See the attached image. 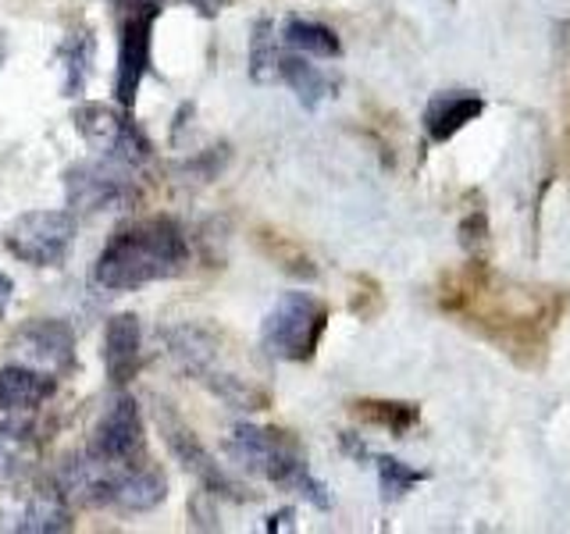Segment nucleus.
I'll use <instances>...</instances> for the list:
<instances>
[{"label":"nucleus","instance_id":"obj_1","mask_svg":"<svg viewBox=\"0 0 570 534\" xmlns=\"http://www.w3.org/2000/svg\"><path fill=\"white\" fill-rule=\"evenodd\" d=\"M435 296L445 314L524 370L546 367L552 332L567 310V296L560 289L503 278L481 260L445 275Z\"/></svg>","mask_w":570,"mask_h":534},{"label":"nucleus","instance_id":"obj_2","mask_svg":"<svg viewBox=\"0 0 570 534\" xmlns=\"http://www.w3.org/2000/svg\"><path fill=\"white\" fill-rule=\"evenodd\" d=\"M189 264L186 231L175 218H142L118 228L94 264V281L107 293H136L150 281H168Z\"/></svg>","mask_w":570,"mask_h":534},{"label":"nucleus","instance_id":"obj_3","mask_svg":"<svg viewBox=\"0 0 570 534\" xmlns=\"http://www.w3.org/2000/svg\"><path fill=\"white\" fill-rule=\"evenodd\" d=\"M225 453L239 463L246 474H257L272 485L303 495L317 510H328L332 498L328 488L307 471V456H303L299 442L289 432L278 427H257V424H236L225 442Z\"/></svg>","mask_w":570,"mask_h":534},{"label":"nucleus","instance_id":"obj_4","mask_svg":"<svg viewBox=\"0 0 570 534\" xmlns=\"http://www.w3.org/2000/svg\"><path fill=\"white\" fill-rule=\"evenodd\" d=\"M165 343H168V353L175 356V364L186 374H193L200 385H207L218 399H225L236 409H264V403H267L264 388L218 367V343H214V335L186 325V328L165 332Z\"/></svg>","mask_w":570,"mask_h":534},{"label":"nucleus","instance_id":"obj_5","mask_svg":"<svg viewBox=\"0 0 570 534\" xmlns=\"http://www.w3.org/2000/svg\"><path fill=\"white\" fill-rule=\"evenodd\" d=\"M328 328V307L311 293H285L272 314L264 317L261 346L275 360L303 364L317 353L321 335Z\"/></svg>","mask_w":570,"mask_h":534},{"label":"nucleus","instance_id":"obj_6","mask_svg":"<svg viewBox=\"0 0 570 534\" xmlns=\"http://www.w3.org/2000/svg\"><path fill=\"white\" fill-rule=\"evenodd\" d=\"M71 125H76L89 147L104 154L107 160H115V165L139 168L150 157V139L142 136L139 125L107 103H79L71 111Z\"/></svg>","mask_w":570,"mask_h":534},{"label":"nucleus","instance_id":"obj_7","mask_svg":"<svg viewBox=\"0 0 570 534\" xmlns=\"http://www.w3.org/2000/svg\"><path fill=\"white\" fill-rule=\"evenodd\" d=\"M76 214L71 210H29L8 228V249L32 267H58L76 243Z\"/></svg>","mask_w":570,"mask_h":534},{"label":"nucleus","instance_id":"obj_8","mask_svg":"<svg viewBox=\"0 0 570 534\" xmlns=\"http://www.w3.org/2000/svg\"><path fill=\"white\" fill-rule=\"evenodd\" d=\"M157 424H160V435H165V445L171 449V456L183 463V467L200 481L210 495L232 498V503H249V498H254V492H246L239 481L222 467V463H214V456L204 449V442L196 438L193 427H186L183 421H178V414L168 403H157Z\"/></svg>","mask_w":570,"mask_h":534},{"label":"nucleus","instance_id":"obj_9","mask_svg":"<svg viewBox=\"0 0 570 534\" xmlns=\"http://www.w3.org/2000/svg\"><path fill=\"white\" fill-rule=\"evenodd\" d=\"M160 4H132L121 22L118 40V68H115V97L125 111H132L139 82L150 76L154 65V22Z\"/></svg>","mask_w":570,"mask_h":534},{"label":"nucleus","instance_id":"obj_10","mask_svg":"<svg viewBox=\"0 0 570 534\" xmlns=\"http://www.w3.org/2000/svg\"><path fill=\"white\" fill-rule=\"evenodd\" d=\"M65 196L71 210L100 214L121 210L136 200L132 178L115 168V160H82L65 171Z\"/></svg>","mask_w":570,"mask_h":534},{"label":"nucleus","instance_id":"obj_11","mask_svg":"<svg viewBox=\"0 0 570 534\" xmlns=\"http://www.w3.org/2000/svg\"><path fill=\"white\" fill-rule=\"evenodd\" d=\"M11 353L18 364L43 370L50 378L53 374H68L76 367V332H71L65 320H53V317L29 320V325L14 332Z\"/></svg>","mask_w":570,"mask_h":534},{"label":"nucleus","instance_id":"obj_12","mask_svg":"<svg viewBox=\"0 0 570 534\" xmlns=\"http://www.w3.org/2000/svg\"><path fill=\"white\" fill-rule=\"evenodd\" d=\"M89 453L107 463H118V467L142 456V417L132 396H118L107 406V414L94 427Z\"/></svg>","mask_w":570,"mask_h":534},{"label":"nucleus","instance_id":"obj_13","mask_svg":"<svg viewBox=\"0 0 570 534\" xmlns=\"http://www.w3.org/2000/svg\"><path fill=\"white\" fill-rule=\"evenodd\" d=\"M129 467V463H125ZM118 463H107L94 453H79L65 463V471L58 474V485L68 495V503H79V506H111L115 503V492H118V477L121 471Z\"/></svg>","mask_w":570,"mask_h":534},{"label":"nucleus","instance_id":"obj_14","mask_svg":"<svg viewBox=\"0 0 570 534\" xmlns=\"http://www.w3.org/2000/svg\"><path fill=\"white\" fill-rule=\"evenodd\" d=\"M11 521V531L22 534H61L71 527V503L58 481H47V485L22 492V506L14 510Z\"/></svg>","mask_w":570,"mask_h":534},{"label":"nucleus","instance_id":"obj_15","mask_svg":"<svg viewBox=\"0 0 570 534\" xmlns=\"http://www.w3.org/2000/svg\"><path fill=\"white\" fill-rule=\"evenodd\" d=\"M142 332L136 314H115L104 328V370L115 388L129 385L139 370Z\"/></svg>","mask_w":570,"mask_h":534},{"label":"nucleus","instance_id":"obj_16","mask_svg":"<svg viewBox=\"0 0 570 534\" xmlns=\"http://www.w3.org/2000/svg\"><path fill=\"white\" fill-rule=\"evenodd\" d=\"M53 396V378L36 367L26 364H11L0 367V409H36Z\"/></svg>","mask_w":570,"mask_h":534},{"label":"nucleus","instance_id":"obj_17","mask_svg":"<svg viewBox=\"0 0 570 534\" xmlns=\"http://www.w3.org/2000/svg\"><path fill=\"white\" fill-rule=\"evenodd\" d=\"M168 498V481L157 467H147V463H129L118 477V492L115 503L132 510V513H147L157 510Z\"/></svg>","mask_w":570,"mask_h":534},{"label":"nucleus","instance_id":"obj_18","mask_svg":"<svg viewBox=\"0 0 570 534\" xmlns=\"http://www.w3.org/2000/svg\"><path fill=\"white\" fill-rule=\"evenodd\" d=\"M481 111H485V100L474 97V93L435 97L424 107V129L435 142H445V139H453L468 121H474Z\"/></svg>","mask_w":570,"mask_h":534},{"label":"nucleus","instance_id":"obj_19","mask_svg":"<svg viewBox=\"0 0 570 534\" xmlns=\"http://www.w3.org/2000/svg\"><path fill=\"white\" fill-rule=\"evenodd\" d=\"M94 58H97V40L89 29L71 32L68 40L58 47L53 61H58V71H61V93L65 97H79L86 89L89 71H94Z\"/></svg>","mask_w":570,"mask_h":534},{"label":"nucleus","instance_id":"obj_20","mask_svg":"<svg viewBox=\"0 0 570 534\" xmlns=\"http://www.w3.org/2000/svg\"><path fill=\"white\" fill-rule=\"evenodd\" d=\"M36 456H40V438H36L32 424L0 421V481L22 477Z\"/></svg>","mask_w":570,"mask_h":534},{"label":"nucleus","instance_id":"obj_21","mask_svg":"<svg viewBox=\"0 0 570 534\" xmlns=\"http://www.w3.org/2000/svg\"><path fill=\"white\" fill-rule=\"evenodd\" d=\"M278 79H285L293 86V93L299 97L303 107H317L325 97H332V89H335V82L325 76V71H317L314 65H307L299 53H282Z\"/></svg>","mask_w":570,"mask_h":534},{"label":"nucleus","instance_id":"obj_22","mask_svg":"<svg viewBox=\"0 0 570 534\" xmlns=\"http://www.w3.org/2000/svg\"><path fill=\"white\" fill-rule=\"evenodd\" d=\"M353 414L364 424L385 427L392 435H406L410 427H417L421 421V406L417 403H400V399H356Z\"/></svg>","mask_w":570,"mask_h":534},{"label":"nucleus","instance_id":"obj_23","mask_svg":"<svg viewBox=\"0 0 570 534\" xmlns=\"http://www.w3.org/2000/svg\"><path fill=\"white\" fill-rule=\"evenodd\" d=\"M285 43L296 53H307V58H338L343 53L338 36L328 26L311 22V18H289L285 22Z\"/></svg>","mask_w":570,"mask_h":534},{"label":"nucleus","instance_id":"obj_24","mask_svg":"<svg viewBox=\"0 0 570 534\" xmlns=\"http://www.w3.org/2000/svg\"><path fill=\"white\" fill-rule=\"evenodd\" d=\"M278 43H275V22L272 18H257L254 32H249V79L272 82L278 79Z\"/></svg>","mask_w":570,"mask_h":534},{"label":"nucleus","instance_id":"obj_25","mask_svg":"<svg viewBox=\"0 0 570 534\" xmlns=\"http://www.w3.org/2000/svg\"><path fill=\"white\" fill-rule=\"evenodd\" d=\"M374 463H379V477H382V495L385 498H400V495H406L410 488H414L417 481H424L421 471H410L406 463L392 459V456H374Z\"/></svg>","mask_w":570,"mask_h":534},{"label":"nucleus","instance_id":"obj_26","mask_svg":"<svg viewBox=\"0 0 570 534\" xmlns=\"http://www.w3.org/2000/svg\"><path fill=\"white\" fill-rule=\"evenodd\" d=\"M11 296H14V281H11L8 275H0V317H4Z\"/></svg>","mask_w":570,"mask_h":534},{"label":"nucleus","instance_id":"obj_27","mask_svg":"<svg viewBox=\"0 0 570 534\" xmlns=\"http://www.w3.org/2000/svg\"><path fill=\"white\" fill-rule=\"evenodd\" d=\"M193 8H200V14H207V18H214L218 11H225V0H189Z\"/></svg>","mask_w":570,"mask_h":534},{"label":"nucleus","instance_id":"obj_28","mask_svg":"<svg viewBox=\"0 0 570 534\" xmlns=\"http://www.w3.org/2000/svg\"><path fill=\"white\" fill-rule=\"evenodd\" d=\"M4 58H8V40H4V32H0V65H4Z\"/></svg>","mask_w":570,"mask_h":534},{"label":"nucleus","instance_id":"obj_29","mask_svg":"<svg viewBox=\"0 0 570 534\" xmlns=\"http://www.w3.org/2000/svg\"><path fill=\"white\" fill-rule=\"evenodd\" d=\"M567 136H570V129H567Z\"/></svg>","mask_w":570,"mask_h":534}]
</instances>
